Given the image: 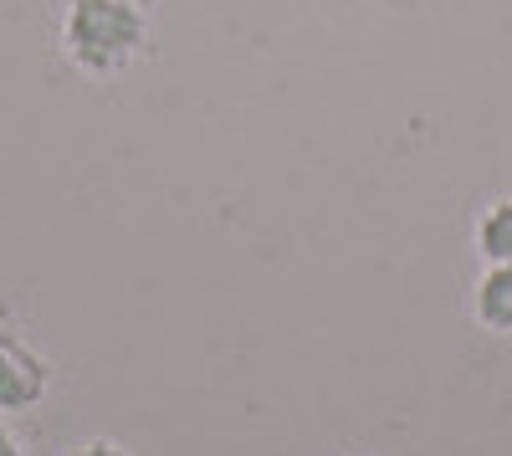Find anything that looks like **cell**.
I'll return each mask as SVG.
<instances>
[{
	"label": "cell",
	"mask_w": 512,
	"mask_h": 456,
	"mask_svg": "<svg viewBox=\"0 0 512 456\" xmlns=\"http://www.w3.org/2000/svg\"><path fill=\"white\" fill-rule=\"evenodd\" d=\"M154 21L144 0H67L57 21V52L72 72L108 82L149 57Z\"/></svg>",
	"instance_id": "cell-1"
},
{
	"label": "cell",
	"mask_w": 512,
	"mask_h": 456,
	"mask_svg": "<svg viewBox=\"0 0 512 456\" xmlns=\"http://www.w3.org/2000/svg\"><path fill=\"white\" fill-rule=\"evenodd\" d=\"M52 395V359L21 328L0 323V416H26Z\"/></svg>",
	"instance_id": "cell-2"
},
{
	"label": "cell",
	"mask_w": 512,
	"mask_h": 456,
	"mask_svg": "<svg viewBox=\"0 0 512 456\" xmlns=\"http://www.w3.org/2000/svg\"><path fill=\"white\" fill-rule=\"evenodd\" d=\"M472 318L482 334L512 339V262H487V272L472 287Z\"/></svg>",
	"instance_id": "cell-3"
},
{
	"label": "cell",
	"mask_w": 512,
	"mask_h": 456,
	"mask_svg": "<svg viewBox=\"0 0 512 456\" xmlns=\"http://www.w3.org/2000/svg\"><path fill=\"white\" fill-rule=\"evenodd\" d=\"M472 246L482 262H512V195H497L472 226Z\"/></svg>",
	"instance_id": "cell-4"
},
{
	"label": "cell",
	"mask_w": 512,
	"mask_h": 456,
	"mask_svg": "<svg viewBox=\"0 0 512 456\" xmlns=\"http://www.w3.org/2000/svg\"><path fill=\"white\" fill-rule=\"evenodd\" d=\"M67 456H134L123 441H108V436H93V441H82V446H72Z\"/></svg>",
	"instance_id": "cell-5"
},
{
	"label": "cell",
	"mask_w": 512,
	"mask_h": 456,
	"mask_svg": "<svg viewBox=\"0 0 512 456\" xmlns=\"http://www.w3.org/2000/svg\"><path fill=\"white\" fill-rule=\"evenodd\" d=\"M0 456H26V441L6 426V416H0Z\"/></svg>",
	"instance_id": "cell-6"
},
{
	"label": "cell",
	"mask_w": 512,
	"mask_h": 456,
	"mask_svg": "<svg viewBox=\"0 0 512 456\" xmlns=\"http://www.w3.org/2000/svg\"><path fill=\"white\" fill-rule=\"evenodd\" d=\"M349 456H369V451H349Z\"/></svg>",
	"instance_id": "cell-7"
}]
</instances>
